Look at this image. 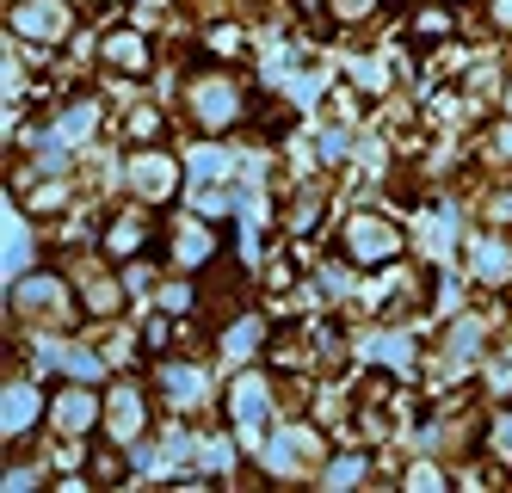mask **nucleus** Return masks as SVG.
I'll return each instance as SVG.
<instances>
[{
    "label": "nucleus",
    "mask_w": 512,
    "mask_h": 493,
    "mask_svg": "<svg viewBox=\"0 0 512 493\" xmlns=\"http://www.w3.org/2000/svg\"><path fill=\"white\" fill-rule=\"evenodd\" d=\"M105 62H112V68H130V74H142V68H149V56H142V37H136V31L105 37Z\"/></svg>",
    "instance_id": "39448f33"
},
{
    "label": "nucleus",
    "mask_w": 512,
    "mask_h": 493,
    "mask_svg": "<svg viewBox=\"0 0 512 493\" xmlns=\"http://www.w3.org/2000/svg\"><path fill=\"white\" fill-rule=\"evenodd\" d=\"M364 475V457H340L334 469H327V481H358Z\"/></svg>",
    "instance_id": "6e6552de"
},
{
    "label": "nucleus",
    "mask_w": 512,
    "mask_h": 493,
    "mask_svg": "<svg viewBox=\"0 0 512 493\" xmlns=\"http://www.w3.org/2000/svg\"><path fill=\"white\" fill-rule=\"evenodd\" d=\"M50 420H56V426H68V432L93 426V395H87V389H62V395L50 401Z\"/></svg>",
    "instance_id": "20e7f679"
},
{
    "label": "nucleus",
    "mask_w": 512,
    "mask_h": 493,
    "mask_svg": "<svg viewBox=\"0 0 512 493\" xmlns=\"http://www.w3.org/2000/svg\"><path fill=\"white\" fill-rule=\"evenodd\" d=\"M395 247H401V235H395V222H383V216H358L346 229V253L358 265H383V259H395Z\"/></svg>",
    "instance_id": "f257e3e1"
},
{
    "label": "nucleus",
    "mask_w": 512,
    "mask_h": 493,
    "mask_svg": "<svg viewBox=\"0 0 512 493\" xmlns=\"http://www.w3.org/2000/svg\"><path fill=\"white\" fill-rule=\"evenodd\" d=\"M13 31L62 37V31H68V13H62V7H50V0H19V7H13Z\"/></svg>",
    "instance_id": "7ed1b4c3"
},
{
    "label": "nucleus",
    "mask_w": 512,
    "mask_h": 493,
    "mask_svg": "<svg viewBox=\"0 0 512 493\" xmlns=\"http://www.w3.org/2000/svg\"><path fill=\"white\" fill-rule=\"evenodd\" d=\"M334 13H340V19H371L377 0H334Z\"/></svg>",
    "instance_id": "0eeeda50"
},
{
    "label": "nucleus",
    "mask_w": 512,
    "mask_h": 493,
    "mask_svg": "<svg viewBox=\"0 0 512 493\" xmlns=\"http://www.w3.org/2000/svg\"><path fill=\"white\" fill-rule=\"evenodd\" d=\"M31 413H38V395H31L25 383H19V389L7 383V438H19V432L31 426Z\"/></svg>",
    "instance_id": "423d86ee"
},
{
    "label": "nucleus",
    "mask_w": 512,
    "mask_h": 493,
    "mask_svg": "<svg viewBox=\"0 0 512 493\" xmlns=\"http://www.w3.org/2000/svg\"><path fill=\"white\" fill-rule=\"evenodd\" d=\"M130 179H136V198L161 204V198H173V185H179V167H173L167 155H136V161H130Z\"/></svg>",
    "instance_id": "f03ea898"
}]
</instances>
